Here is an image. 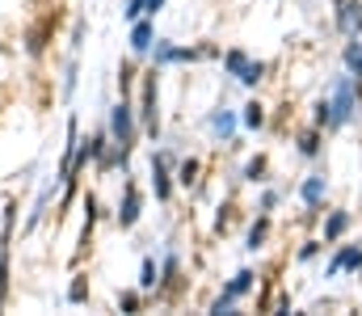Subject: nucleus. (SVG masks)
Segmentation results:
<instances>
[{"label":"nucleus","mask_w":362,"mask_h":316,"mask_svg":"<svg viewBox=\"0 0 362 316\" xmlns=\"http://www.w3.org/2000/svg\"><path fill=\"white\" fill-rule=\"evenodd\" d=\"M358 105H362V89H358V81H354V76H337V81H333V98H329V110H333L329 127L337 131V127L354 122Z\"/></svg>","instance_id":"f257e3e1"},{"label":"nucleus","mask_w":362,"mask_h":316,"mask_svg":"<svg viewBox=\"0 0 362 316\" xmlns=\"http://www.w3.org/2000/svg\"><path fill=\"white\" fill-rule=\"evenodd\" d=\"M105 131H110V144L114 148H122V152H131L135 148V135H139V127H135V105L122 102L110 105V122H105Z\"/></svg>","instance_id":"f03ea898"},{"label":"nucleus","mask_w":362,"mask_h":316,"mask_svg":"<svg viewBox=\"0 0 362 316\" xmlns=\"http://www.w3.org/2000/svg\"><path fill=\"white\" fill-rule=\"evenodd\" d=\"M156 72L160 68H152L148 76H144V89H139V105H135V118L144 122V131L156 139L160 135V110H156V102H160V89H156Z\"/></svg>","instance_id":"7ed1b4c3"},{"label":"nucleus","mask_w":362,"mask_h":316,"mask_svg":"<svg viewBox=\"0 0 362 316\" xmlns=\"http://www.w3.org/2000/svg\"><path fill=\"white\" fill-rule=\"evenodd\" d=\"M152 47H156V51H152L156 68H169V64H194V59H202V47H198V51H194V47H177L173 38H156Z\"/></svg>","instance_id":"20e7f679"},{"label":"nucleus","mask_w":362,"mask_h":316,"mask_svg":"<svg viewBox=\"0 0 362 316\" xmlns=\"http://www.w3.org/2000/svg\"><path fill=\"white\" fill-rule=\"evenodd\" d=\"M325 190H329V177H325V173H312V177H303V186H299V199H303V207H308V219H316V215H320Z\"/></svg>","instance_id":"39448f33"},{"label":"nucleus","mask_w":362,"mask_h":316,"mask_svg":"<svg viewBox=\"0 0 362 316\" xmlns=\"http://www.w3.org/2000/svg\"><path fill=\"white\" fill-rule=\"evenodd\" d=\"M236 122H240V114L228 110V105H219V110L206 118V127H211V135H215L219 144H236Z\"/></svg>","instance_id":"423d86ee"},{"label":"nucleus","mask_w":362,"mask_h":316,"mask_svg":"<svg viewBox=\"0 0 362 316\" xmlns=\"http://www.w3.org/2000/svg\"><path fill=\"white\" fill-rule=\"evenodd\" d=\"M169 160H173L169 152H156V156H152V190H156V199H160V203H169V199H173V177H169Z\"/></svg>","instance_id":"0eeeda50"},{"label":"nucleus","mask_w":362,"mask_h":316,"mask_svg":"<svg viewBox=\"0 0 362 316\" xmlns=\"http://www.w3.org/2000/svg\"><path fill=\"white\" fill-rule=\"evenodd\" d=\"M139 215H144V199H139V186L135 182H127V194H122V203H118V228H135L139 223Z\"/></svg>","instance_id":"6e6552de"},{"label":"nucleus","mask_w":362,"mask_h":316,"mask_svg":"<svg viewBox=\"0 0 362 316\" xmlns=\"http://www.w3.org/2000/svg\"><path fill=\"white\" fill-rule=\"evenodd\" d=\"M337 30L346 38H358L362 34V0H341L337 4Z\"/></svg>","instance_id":"1a4fd4ad"},{"label":"nucleus","mask_w":362,"mask_h":316,"mask_svg":"<svg viewBox=\"0 0 362 316\" xmlns=\"http://www.w3.org/2000/svg\"><path fill=\"white\" fill-rule=\"evenodd\" d=\"M152 42H156V25H152V17H135V21H131V55H148Z\"/></svg>","instance_id":"9d476101"},{"label":"nucleus","mask_w":362,"mask_h":316,"mask_svg":"<svg viewBox=\"0 0 362 316\" xmlns=\"http://www.w3.org/2000/svg\"><path fill=\"white\" fill-rule=\"evenodd\" d=\"M341 270H362V245H346L333 262H329V270H325V279H337Z\"/></svg>","instance_id":"9b49d317"},{"label":"nucleus","mask_w":362,"mask_h":316,"mask_svg":"<svg viewBox=\"0 0 362 316\" xmlns=\"http://www.w3.org/2000/svg\"><path fill=\"white\" fill-rule=\"evenodd\" d=\"M350 211H329V219H325V245H337L346 232H350Z\"/></svg>","instance_id":"f8f14e48"},{"label":"nucleus","mask_w":362,"mask_h":316,"mask_svg":"<svg viewBox=\"0 0 362 316\" xmlns=\"http://www.w3.org/2000/svg\"><path fill=\"white\" fill-rule=\"evenodd\" d=\"M177 283H181V257L169 249L165 253V266H160V279H156V291H173Z\"/></svg>","instance_id":"ddd939ff"},{"label":"nucleus","mask_w":362,"mask_h":316,"mask_svg":"<svg viewBox=\"0 0 362 316\" xmlns=\"http://www.w3.org/2000/svg\"><path fill=\"white\" fill-rule=\"evenodd\" d=\"M59 186H64V182L55 177V182H47V186L38 190V199H34V211H30V223H25V228H34V223L47 215V207H51V199H55V190H59Z\"/></svg>","instance_id":"4468645a"},{"label":"nucleus","mask_w":362,"mask_h":316,"mask_svg":"<svg viewBox=\"0 0 362 316\" xmlns=\"http://www.w3.org/2000/svg\"><path fill=\"white\" fill-rule=\"evenodd\" d=\"M266 236H270V211H262V215H257V223L249 228L245 249H253V253H257V249H266Z\"/></svg>","instance_id":"2eb2a0df"},{"label":"nucleus","mask_w":362,"mask_h":316,"mask_svg":"<svg viewBox=\"0 0 362 316\" xmlns=\"http://www.w3.org/2000/svg\"><path fill=\"white\" fill-rule=\"evenodd\" d=\"M253 283H257V274H253V270H236V274H232V283H228L223 291L240 300V295H249V291H253Z\"/></svg>","instance_id":"dca6fc26"},{"label":"nucleus","mask_w":362,"mask_h":316,"mask_svg":"<svg viewBox=\"0 0 362 316\" xmlns=\"http://www.w3.org/2000/svg\"><path fill=\"white\" fill-rule=\"evenodd\" d=\"M245 64H249V51H245V47H232V51L223 55V72H228V76H236V81H240Z\"/></svg>","instance_id":"f3484780"},{"label":"nucleus","mask_w":362,"mask_h":316,"mask_svg":"<svg viewBox=\"0 0 362 316\" xmlns=\"http://www.w3.org/2000/svg\"><path fill=\"white\" fill-rule=\"evenodd\" d=\"M156 279H160V270H156V257L148 253L139 262V291H156Z\"/></svg>","instance_id":"a211bd4d"},{"label":"nucleus","mask_w":362,"mask_h":316,"mask_svg":"<svg viewBox=\"0 0 362 316\" xmlns=\"http://www.w3.org/2000/svg\"><path fill=\"white\" fill-rule=\"evenodd\" d=\"M346 68H350L354 81H362V34L350 38V47H346Z\"/></svg>","instance_id":"6ab92c4d"},{"label":"nucleus","mask_w":362,"mask_h":316,"mask_svg":"<svg viewBox=\"0 0 362 316\" xmlns=\"http://www.w3.org/2000/svg\"><path fill=\"white\" fill-rule=\"evenodd\" d=\"M76 76H81V51L68 55V68H64V98L76 93Z\"/></svg>","instance_id":"aec40b11"},{"label":"nucleus","mask_w":362,"mask_h":316,"mask_svg":"<svg viewBox=\"0 0 362 316\" xmlns=\"http://www.w3.org/2000/svg\"><path fill=\"white\" fill-rule=\"evenodd\" d=\"M240 122H245L249 131H257V127H266V105H262V102H249L245 110H240Z\"/></svg>","instance_id":"412c9836"},{"label":"nucleus","mask_w":362,"mask_h":316,"mask_svg":"<svg viewBox=\"0 0 362 316\" xmlns=\"http://www.w3.org/2000/svg\"><path fill=\"white\" fill-rule=\"evenodd\" d=\"M299 156H320V127H312V131H303L299 135Z\"/></svg>","instance_id":"4be33fe9"},{"label":"nucleus","mask_w":362,"mask_h":316,"mask_svg":"<svg viewBox=\"0 0 362 316\" xmlns=\"http://www.w3.org/2000/svg\"><path fill=\"white\" fill-rule=\"evenodd\" d=\"M262 76H266V64H262V59H249V64H245V72H240V85H249V89H253V85H262Z\"/></svg>","instance_id":"5701e85b"},{"label":"nucleus","mask_w":362,"mask_h":316,"mask_svg":"<svg viewBox=\"0 0 362 316\" xmlns=\"http://www.w3.org/2000/svg\"><path fill=\"white\" fill-rule=\"evenodd\" d=\"M266 169H270V160H266V156H253V160L245 165V182H266Z\"/></svg>","instance_id":"b1692460"},{"label":"nucleus","mask_w":362,"mask_h":316,"mask_svg":"<svg viewBox=\"0 0 362 316\" xmlns=\"http://www.w3.org/2000/svg\"><path fill=\"white\" fill-rule=\"evenodd\" d=\"M89 300V279L85 274H76L72 279V287H68V304H85Z\"/></svg>","instance_id":"393cba45"},{"label":"nucleus","mask_w":362,"mask_h":316,"mask_svg":"<svg viewBox=\"0 0 362 316\" xmlns=\"http://www.w3.org/2000/svg\"><path fill=\"white\" fill-rule=\"evenodd\" d=\"M177 182H181V186H194V182H198V160H194V156L177 165Z\"/></svg>","instance_id":"a878e982"},{"label":"nucleus","mask_w":362,"mask_h":316,"mask_svg":"<svg viewBox=\"0 0 362 316\" xmlns=\"http://www.w3.org/2000/svg\"><path fill=\"white\" fill-rule=\"evenodd\" d=\"M211 312H215V316H232V312H236V295H228V291H223V295L211 304Z\"/></svg>","instance_id":"bb28decb"},{"label":"nucleus","mask_w":362,"mask_h":316,"mask_svg":"<svg viewBox=\"0 0 362 316\" xmlns=\"http://www.w3.org/2000/svg\"><path fill=\"white\" fill-rule=\"evenodd\" d=\"M131 85H135V68H131V64H122V68H118V89H122V98L131 93Z\"/></svg>","instance_id":"cd10ccee"},{"label":"nucleus","mask_w":362,"mask_h":316,"mask_svg":"<svg viewBox=\"0 0 362 316\" xmlns=\"http://www.w3.org/2000/svg\"><path fill=\"white\" fill-rule=\"evenodd\" d=\"M139 304H144L139 291H122V295H118V308H122V312H139Z\"/></svg>","instance_id":"c85d7f7f"},{"label":"nucleus","mask_w":362,"mask_h":316,"mask_svg":"<svg viewBox=\"0 0 362 316\" xmlns=\"http://www.w3.org/2000/svg\"><path fill=\"white\" fill-rule=\"evenodd\" d=\"M329 118H333V110H329V98H320V102H316V114H312V122H316V127H329Z\"/></svg>","instance_id":"c756f323"},{"label":"nucleus","mask_w":362,"mask_h":316,"mask_svg":"<svg viewBox=\"0 0 362 316\" xmlns=\"http://www.w3.org/2000/svg\"><path fill=\"white\" fill-rule=\"evenodd\" d=\"M320 249H325V240H303V249H299V262H312Z\"/></svg>","instance_id":"7c9ffc66"},{"label":"nucleus","mask_w":362,"mask_h":316,"mask_svg":"<svg viewBox=\"0 0 362 316\" xmlns=\"http://www.w3.org/2000/svg\"><path fill=\"white\" fill-rule=\"evenodd\" d=\"M122 17H127V21H135V17H144V0H127V8H122Z\"/></svg>","instance_id":"2f4dec72"},{"label":"nucleus","mask_w":362,"mask_h":316,"mask_svg":"<svg viewBox=\"0 0 362 316\" xmlns=\"http://www.w3.org/2000/svg\"><path fill=\"white\" fill-rule=\"evenodd\" d=\"M278 207V190H266V194H262V211H274Z\"/></svg>","instance_id":"473e14b6"},{"label":"nucleus","mask_w":362,"mask_h":316,"mask_svg":"<svg viewBox=\"0 0 362 316\" xmlns=\"http://www.w3.org/2000/svg\"><path fill=\"white\" fill-rule=\"evenodd\" d=\"M160 8H165V0H144V13H148V17H156Z\"/></svg>","instance_id":"72a5a7b5"}]
</instances>
